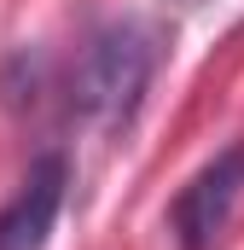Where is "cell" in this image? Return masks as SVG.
Instances as JSON below:
<instances>
[{
    "label": "cell",
    "instance_id": "obj_1",
    "mask_svg": "<svg viewBox=\"0 0 244 250\" xmlns=\"http://www.w3.org/2000/svg\"><path fill=\"white\" fill-rule=\"evenodd\" d=\"M157 35L145 23H111L87 41L81 64L70 70V117L99 134H117L140 117L145 105V87L157 76Z\"/></svg>",
    "mask_w": 244,
    "mask_h": 250
},
{
    "label": "cell",
    "instance_id": "obj_2",
    "mask_svg": "<svg viewBox=\"0 0 244 250\" xmlns=\"http://www.w3.org/2000/svg\"><path fill=\"white\" fill-rule=\"evenodd\" d=\"M244 204V146L215 151L169 204V233L175 250H221Z\"/></svg>",
    "mask_w": 244,
    "mask_h": 250
},
{
    "label": "cell",
    "instance_id": "obj_3",
    "mask_svg": "<svg viewBox=\"0 0 244 250\" xmlns=\"http://www.w3.org/2000/svg\"><path fill=\"white\" fill-rule=\"evenodd\" d=\"M64 192H70V157L41 151L29 163V175L18 181V192L0 204V250H47L59 209H64Z\"/></svg>",
    "mask_w": 244,
    "mask_h": 250
}]
</instances>
